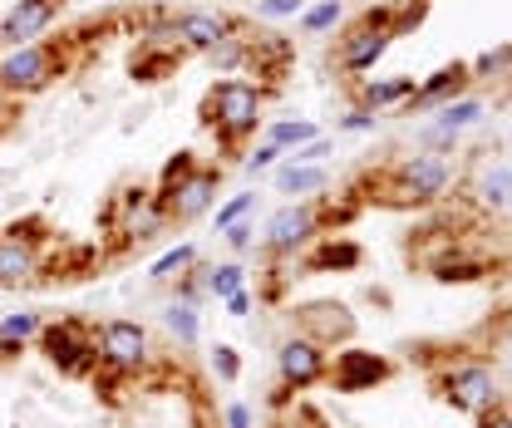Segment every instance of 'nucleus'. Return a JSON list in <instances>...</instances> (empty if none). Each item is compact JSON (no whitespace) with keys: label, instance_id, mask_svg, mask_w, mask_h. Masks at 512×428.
<instances>
[{"label":"nucleus","instance_id":"1","mask_svg":"<svg viewBox=\"0 0 512 428\" xmlns=\"http://www.w3.org/2000/svg\"><path fill=\"white\" fill-rule=\"evenodd\" d=\"M266 94H271V89H261L256 79L227 74V79H217V84L207 89V99H202V123H207V128H217V138L232 148V143L252 138L256 128H261Z\"/></svg>","mask_w":512,"mask_h":428},{"label":"nucleus","instance_id":"2","mask_svg":"<svg viewBox=\"0 0 512 428\" xmlns=\"http://www.w3.org/2000/svg\"><path fill=\"white\" fill-rule=\"evenodd\" d=\"M69 69V45L64 40H30V45H15L5 60H0V94H40L50 89Z\"/></svg>","mask_w":512,"mask_h":428},{"label":"nucleus","instance_id":"3","mask_svg":"<svg viewBox=\"0 0 512 428\" xmlns=\"http://www.w3.org/2000/svg\"><path fill=\"white\" fill-rule=\"evenodd\" d=\"M35 340H40L45 360L60 369V374H89V369L99 365V335H94L84 320H74V315L45 320Z\"/></svg>","mask_w":512,"mask_h":428},{"label":"nucleus","instance_id":"4","mask_svg":"<svg viewBox=\"0 0 512 428\" xmlns=\"http://www.w3.org/2000/svg\"><path fill=\"white\" fill-rule=\"evenodd\" d=\"M389 20H394V5H380V10H365L355 25H345V35H340V45H335V64H340L345 74H365V69H375L380 55L394 45Z\"/></svg>","mask_w":512,"mask_h":428},{"label":"nucleus","instance_id":"5","mask_svg":"<svg viewBox=\"0 0 512 428\" xmlns=\"http://www.w3.org/2000/svg\"><path fill=\"white\" fill-rule=\"evenodd\" d=\"M439 394H444V404H453L458 414H488L493 404H503L498 399V374L483 365V360H453V365L439 374Z\"/></svg>","mask_w":512,"mask_h":428},{"label":"nucleus","instance_id":"6","mask_svg":"<svg viewBox=\"0 0 512 428\" xmlns=\"http://www.w3.org/2000/svg\"><path fill=\"white\" fill-rule=\"evenodd\" d=\"M217 192H222V168H192L183 183H173L168 192H153V202L168 217V227H188L217 207Z\"/></svg>","mask_w":512,"mask_h":428},{"label":"nucleus","instance_id":"7","mask_svg":"<svg viewBox=\"0 0 512 428\" xmlns=\"http://www.w3.org/2000/svg\"><path fill=\"white\" fill-rule=\"evenodd\" d=\"M242 25L232 20V15H222V10H168L158 25H153V35H163V40H173V45H183V50H217L227 35H237Z\"/></svg>","mask_w":512,"mask_h":428},{"label":"nucleus","instance_id":"8","mask_svg":"<svg viewBox=\"0 0 512 428\" xmlns=\"http://www.w3.org/2000/svg\"><path fill=\"white\" fill-rule=\"evenodd\" d=\"M453 183V163H448L444 153H414V158H404L399 168H394V202H414V207H424V202H439Z\"/></svg>","mask_w":512,"mask_h":428},{"label":"nucleus","instance_id":"9","mask_svg":"<svg viewBox=\"0 0 512 428\" xmlns=\"http://www.w3.org/2000/svg\"><path fill=\"white\" fill-rule=\"evenodd\" d=\"M320 227H325V217H320V202H286V207H276L271 212V222H266V251L271 256H296L306 242H316Z\"/></svg>","mask_w":512,"mask_h":428},{"label":"nucleus","instance_id":"10","mask_svg":"<svg viewBox=\"0 0 512 428\" xmlns=\"http://www.w3.org/2000/svg\"><path fill=\"white\" fill-rule=\"evenodd\" d=\"M99 365L114 374H138L148 365V330L138 320H104L99 325Z\"/></svg>","mask_w":512,"mask_h":428},{"label":"nucleus","instance_id":"11","mask_svg":"<svg viewBox=\"0 0 512 428\" xmlns=\"http://www.w3.org/2000/svg\"><path fill=\"white\" fill-rule=\"evenodd\" d=\"M325 369H330V350L316 345L311 335H286L281 340V350H276V374H281V384L286 389H311L325 379Z\"/></svg>","mask_w":512,"mask_h":428},{"label":"nucleus","instance_id":"12","mask_svg":"<svg viewBox=\"0 0 512 428\" xmlns=\"http://www.w3.org/2000/svg\"><path fill=\"white\" fill-rule=\"evenodd\" d=\"M394 374V365L375 355V350H340L330 369H325V379L340 389V394H365V389H380L384 379Z\"/></svg>","mask_w":512,"mask_h":428},{"label":"nucleus","instance_id":"13","mask_svg":"<svg viewBox=\"0 0 512 428\" xmlns=\"http://www.w3.org/2000/svg\"><path fill=\"white\" fill-rule=\"evenodd\" d=\"M64 0H15L5 15H0V45H30V40H45V30L60 20Z\"/></svg>","mask_w":512,"mask_h":428},{"label":"nucleus","instance_id":"14","mask_svg":"<svg viewBox=\"0 0 512 428\" xmlns=\"http://www.w3.org/2000/svg\"><path fill=\"white\" fill-rule=\"evenodd\" d=\"M40 276V237L10 227L0 237V291H20Z\"/></svg>","mask_w":512,"mask_h":428},{"label":"nucleus","instance_id":"15","mask_svg":"<svg viewBox=\"0 0 512 428\" xmlns=\"http://www.w3.org/2000/svg\"><path fill=\"white\" fill-rule=\"evenodd\" d=\"M301 335H311L316 345H345V340H355V310L345 306V301H311V306H301Z\"/></svg>","mask_w":512,"mask_h":428},{"label":"nucleus","instance_id":"16","mask_svg":"<svg viewBox=\"0 0 512 428\" xmlns=\"http://www.w3.org/2000/svg\"><path fill=\"white\" fill-rule=\"evenodd\" d=\"M296 55V45L286 40V35H252V50H247V69L256 74V84L261 89H271V84H281L286 79V64Z\"/></svg>","mask_w":512,"mask_h":428},{"label":"nucleus","instance_id":"17","mask_svg":"<svg viewBox=\"0 0 512 428\" xmlns=\"http://www.w3.org/2000/svg\"><path fill=\"white\" fill-rule=\"evenodd\" d=\"M468 84H473L468 64H448V69H439V74H429L424 84H414V99H409L404 114H414V109H444V104H453Z\"/></svg>","mask_w":512,"mask_h":428},{"label":"nucleus","instance_id":"18","mask_svg":"<svg viewBox=\"0 0 512 428\" xmlns=\"http://www.w3.org/2000/svg\"><path fill=\"white\" fill-rule=\"evenodd\" d=\"M183 60V45H173V40H163V35H148V40H138V55H133V79H143V84H153V79H168L173 69Z\"/></svg>","mask_w":512,"mask_h":428},{"label":"nucleus","instance_id":"19","mask_svg":"<svg viewBox=\"0 0 512 428\" xmlns=\"http://www.w3.org/2000/svg\"><path fill=\"white\" fill-rule=\"evenodd\" d=\"M276 187L286 197H296V202H316L320 192L330 187V173L320 163H281L276 168Z\"/></svg>","mask_w":512,"mask_h":428},{"label":"nucleus","instance_id":"20","mask_svg":"<svg viewBox=\"0 0 512 428\" xmlns=\"http://www.w3.org/2000/svg\"><path fill=\"white\" fill-rule=\"evenodd\" d=\"M360 261H365V251H360V242H350V237H325V242L306 256L311 271H355Z\"/></svg>","mask_w":512,"mask_h":428},{"label":"nucleus","instance_id":"21","mask_svg":"<svg viewBox=\"0 0 512 428\" xmlns=\"http://www.w3.org/2000/svg\"><path fill=\"white\" fill-rule=\"evenodd\" d=\"M40 325H45V315H40V310H10V315L0 320V355L25 350V340H35V335H40Z\"/></svg>","mask_w":512,"mask_h":428},{"label":"nucleus","instance_id":"22","mask_svg":"<svg viewBox=\"0 0 512 428\" xmlns=\"http://www.w3.org/2000/svg\"><path fill=\"white\" fill-rule=\"evenodd\" d=\"M483 119V99H453V104H444L439 109V123L429 128V143H448L458 128H468V123Z\"/></svg>","mask_w":512,"mask_h":428},{"label":"nucleus","instance_id":"23","mask_svg":"<svg viewBox=\"0 0 512 428\" xmlns=\"http://www.w3.org/2000/svg\"><path fill=\"white\" fill-rule=\"evenodd\" d=\"M414 99V79H384V84H360V109L365 114H384L394 104Z\"/></svg>","mask_w":512,"mask_h":428},{"label":"nucleus","instance_id":"24","mask_svg":"<svg viewBox=\"0 0 512 428\" xmlns=\"http://www.w3.org/2000/svg\"><path fill=\"white\" fill-rule=\"evenodd\" d=\"M202 281H207V296L212 301H227V296L247 291V266L242 261H222V266H207Z\"/></svg>","mask_w":512,"mask_h":428},{"label":"nucleus","instance_id":"25","mask_svg":"<svg viewBox=\"0 0 512 428\" xmlns=\"http://www.w3.org/2000/svg\"><path fill=\"white\" fill-rule=\"evenodd\" d=\"M311 138H320V128L311 119H281L266 128V143H276L281 153H296L301 143H311Z\"/></svg>","mask_w":512,"mask_h":428},{"label":"nucleus","instance_id":"26","mask_svg":"<svg viewBox=\"0 0 512 428\" xmlns=\"http://www.w3.org/2000/svg\"><path fill=\"white\" fill-rule=\"evenodd\" d=\"M478 202L493 207V212H503L512 202V168L508 163H498V168H488V173L478 178Z\"/></svg>","mask_w":512,"mask_h":428},{"label":"nucleus","instance_id":"27","mask_svg":"<svg viewBox=\"0 0 512 428\" xmlns=\"http://www.w3.org/2000/svg\"><path fill=\"white\" fill-rule=\"evenodd\" d=\"M247 50H252V35H227L217 50H207V60H212V69L217 74H237V69H247Z\"/></svg>","mask_w":512,"mask_h":428},{"label":"nucleus","instance_id":"28","mask_svg":"<svg viewBox=\"0 0 512 428\" xmlns=\"http://www.w3.org/2000/svg\"><path fill=\"white\" fill-rule=\"evenodd\" d=\"M192 266H197V246L178 242L173 251H163V256L148 266V276H153V281H178V276H183V271H192Z\"/></svg>","mask_w":512,"mask_h":428},{"label":"nucleus","instance_id":"29","mask_svg":"<svg viewBox=\"0 0 512 428\" xmlns=\"http://www.w3.org/2000/svg\"><path fill=\"white\" fill-rule=\"evenodd\" d=\"M163 325H168V335H173L178 345H197V335H202L197 306H183V301H173V306L163 310Z\"/></svg>","mask_w":512,"mask_h":428},{"label":"nucleus","instance_id":"30","mask_svg":"<svg viewBox=\"0 0 512 428\" xmlns=\"http://www.w3.org/2000/svg\"><path fill=\"white\" fill-rule=\"evenodd\" d=\"M340 15H345V5H340V0H320V5H306L301 25H306L311 35H325V30H335V25H340Z\"/></svg>","mask_w":512,"mask_h":428},{"label":"nucleus","instance_id":"31","mask_svg":"<svg viewBox=\"0 0 512 428\" xmlns=\"http://www.w3.org/2000/svg\"><path fill=\"white\" fill-rule=\"evenodd\" d=\"M212 374H217L222 384H237V379H242V355H237L232 345H212Z\"/></svg>","mask_w":512,"mask_h":428},{"label":"nucleus","instance_id":"32","mask_svg":"<svg viewBox=\"0 0 512 428\" xmlns=\"http://www.w3.org/2000/svg\"><path fill=\"white\" fill-rule=\"evenodd\" d=\"M503 69H512V45L488 50V55H478V60L468 64V74H473V79H488V74H503Z\"/></svg>","mask_w":512,"mask_h":428},{"label":"nucleus","instance_id":"33","mask_svg":"<svg viewBox=\"0 0 512 428\" xmlns=\"http://www.w3.org/2000/svg\"><path fill=\"white\" fill-rule=\"evenodd\" d=\"M252 207H256V192H237L232 202H222V207H217V232H227L232 222H242Z\"/></svg>","mask_w":512,"mask_h":428},{"label":"nucleus","instance_id":"34","mask_svg":"<svg viewBox=\"0 0 512 428\" xmlns=\"http://www.w3.org/2000/svg\"><path fill=\"white\" fill-rule=\"evenodd\" d=\"M281 158H286V153H281L276 143H261V148H252V153L242 158V168H247V173H252V178H256V173H266V168H276Z\"/></svg>","mask_w":512,"mask_h":428},{"label":"nucleus","instance_id":"35","mask_svg":"<svg viewBox=\"0 0 512 428\" xmlns=\"http://www.w3.org/2000/svg\"><path fill=\"white\" fill-rule=\"evenodd\" d=\"M192 168H197V158H192V153H178V158H168V163H163V178H158V192H168L173 183H183Z\"/></svg>","mask_w":512,"mask_h":428},{"label":"nucleus","instance_id":"36","mask_svg":"<svg viewBox=\"0 0 512 428\" xmlns=\"http://www.w3.org/2000/svg\"><path fill=\"white\" fill-rule=\"evenodd\" d=\"M335 153V143L330 138H311V143H301L296 153H286V163H325Z\"/></svg>","mask_w":512,"mask_h":428},{"label":"nucleus","instance_id":"37","mask_svg":"<svg viewBox=\"0 0 512 428\" xmlns=\"http://www.w3.org/2000/svg\"><path fill=\"white\" fill-rule=\"evenodd\" d=\"M222 237H227V246H232L237 256H247V251H252V246H256V227H252V222H247V217H242V222H232V227H227Z\"/></svg>","mask_w":512,"mask_h":428},{"label":"nucleus","instance_id":"38","mask_svg":"<svg viewBox=\"0 0 512 428\" xmlns=\"http://www.w3.org/2000/svg\"><path fill=\"white\" fill-rule=\"evenodd\" d=\"M301 10H306V0H261L256 5L261 20H286V15H301Z\"/></svg>","mask_w":512,"mask_h":428},{"label":"nucleus","instance_id":"39","mask_svg":"<svg viewBox=\"0 0 512 428\" xmlns=\"http://www.w3.org/2000/svg\"><path fill=\"white\" fill-rule=\"evenodd\" d=\"M375 119H380V114H365V109H355V114H345V119L335 123V128H340V133H370V128H375Z\"/></svg>","mask_w":512,"mask_h":428},{"label":"nucleus","instance_id":"40","mask_svg":"<svg viewBox=\"0 0 512 428\" xmlns=\"http://www.w3.org/2000/svg\"><path fill=\"white\" fill-rule=\"evenodd\" d=\"M478 428H512V409H503V404H493L488 414H478Z\"/></svg>","mask_w":512,"mask_h":428},{"label":"nucleus","instance_id":"41","mask_svg":"<svg viewBox=\"0 0 512 428\" xmlns=\"http://www.w3.org/2000/svg\"><path fill=\"white\" fill-rule=\"evenodd\" d=\"M222 306H227V315H237V320H242V315L252 310V291H237V296H227Z\"/></svg>","mask_w":512,"mask_h":428},{"label":"nucleus","instance_id":"42","mask_svg":"<svg viewBox=\"0 0 512 428\" xmlns=\"http://www.w3.org/2000/svg\"><path fill=\"white\" fill-rule=\"evenodd\" d=\"M227 428H252V409L247 404H227Z\"/></svg>","mask_w":512,"mask_h":428},{"label":"nucleus","instance_id":"43","mask_svg":"<svg viewBox=\"0 0 512 428\" xmlns=\"http://www.w3.org/2000/svg\"><path fill=\"white\" fill-rule=\"evenodd\" d=\"M10 128V94H0V133Z\"/></svg>","mask_w":512,"mask_h":428}]
</instances>
